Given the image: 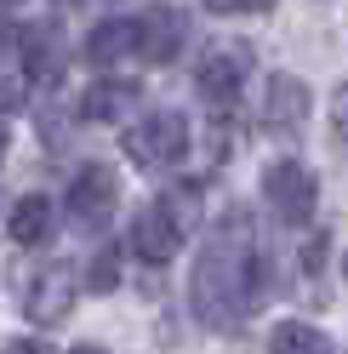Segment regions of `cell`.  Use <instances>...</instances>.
<instances>
[{"label": "cell", "instance_id": "obj_1", "mask_svg": "<svg viewBox=\"0 0 348 354\" xmlns=\"http://www.w3.org/2000/svg\"><path fill=\"white\" fill-rule=\"evenodd\" d=\"M263 292H269V269H263V252L251 240V217L223 212L217 229L206 234V252L194 257V280H188L194 315L211 331H229L263 303Z\"/></svg>", "mask_w": 348, "mask_h": 354}, {"label": "cell", "instance_id": "obj_2", "mask_svg": "<svg viewBox=\"0 0 348 354\" xmlns=\"http://www.w3.org/2000/svg\"><path fill=\"white\" fill-rule=\"evenodd\" d=\"M126 160L143 166V171H160V166H177L188 154V120L177 115V109H160V115H143L137 126H126Z\"/></svg>", "mask_w": 348, "mask_h": 354}, {"label": "cell", "instance_id": "obj_3", "mask_svg": "<svg viewBox=\"0 0 348 354\" xmlns=\"http://www.w3.org/2000/svg\"><path fill=\"white\" fill-rule=\"evenodd\" d=\"M251 75V46L246 40H217V46L200 52V69H194V92H200L211 109H229L240 97V86Z\"/></svg>", "mask_w": 348, "mask_h": 354}, {"label": "cell", "instance_id": "obj_4", "mask_svg": "<svg viewBox=\"0 0 348 354\" xmlns=\"http://www.w3.org/2000/svg\"><path fill=\"white\" fill-rule=\"evenodd\" d=\"M263 201L274 206L280 223H309L320 206V177L302 160H269L263 166Z\"/></svg>", "mask_w": 348, "mask_h": 354}, {"label": "cell", "instance_id": "obj_5", "mask_svg": "<svg viewBox=\"0 0 348 354\" xmlns=\"http://www.w3.org/2000/svg\"><path fill=\"white\" fill-rule=\"evenodd\" d=\"M115 206H120V183H115V171H108L103 160L75 171V183H69V217L80 229H103L108 217H115Z\"/></svg>", "mask_w": 348, "mask_h": 354}, {"label": "cell", "instance_id": "obj_6", "mask_svg": "<svg viewBox=\"0 0 348 354\" xmlns=\"http://www.w3.org/2000/svg\"><path fill=\"white\" fill-rule=\"evenodd\" d=\"M183 246V217L171 212L166 201H148L137 217H132V252L143 263H171Z\"/></svg>", "mask_w": 348, "mask_h": 354}, {"label": "cell", "instance_id": "obj_7", "mask_svg": "<svg viewBox=\"0 0 348 354\" xmlns=\"http://www.w3.org/2000/svg\"><path fill=\"white\" fill-rule=\"evenodd\" d=\"M23 308H29V320H40V326L69 320V308H75V269H69V263H46L40 280L29 286Z\"/></svg>", "mask_w": 348, "mask_h": 354}, {"label": "cell", "instance_id": "obj_8", "mask_svg": "<svg viewBox=\"0 0 348 354\" xmlns=\"http://www.w3.org/2000/svg\"><path fill=\"white\" fill-rule=\"evenodd\" d=\"M183 35H188V17L177 6H148L137 17V57L143 63H171L183 46Z\"/></svg>", "mask_w": 348, "mask_h": 354}, {"label": "cell", "instance_id": "obj_9", "mask_svg": "<svg viewBox=\"0 0 348 354\" xmlns=\"http://www.w3.org/2000/svg\"><path fill=\"white\" fill-rule=\"evenodd\" d=\"M309 86H302L297 75H274L269 80V97H263V115H269V126L274 131H297L302 120H309Z\"/></svg>", "mask_w": 348, "mask_h": 354}, {"label": "cell", "instance_id": "obj_10", "mask_svg": "<svg viewBox=\"0 0 348 354\" xmlns=\"http://www.w3.org/2000/svg\"><path fill=\"white\" fill-rule=\"evenodd\" d=\"M137 52V17H103V24L86 35V57L97 63V69H115L120 57Z\"/></svg>", "mask_w": 348, "mask_h": 354}, {"label": "cell", "instance_id": "obj_11", "mask_svg": "<svg viewBox=\"0 0 348 354\" xmlns=\"http://www.w3.org/2000/svg\"><path fill=\"white\" fill-rule=\"evenodd\" d=\"M17 52H23V69L35 80H57V69H63V35H57V24L23 29L17 35Z\"/></svg>", "mask_w": 348, "mask_h": 354}, {"label": "cell", "instance_id": "obj_12", "mask_svg": "<svg viewBox=\"0 0 348 354\" xmlns=\"http://www.w3.org/2000/svg\"><path fill=\"white\" fill-rule=\"evenodd\" d=\"M132 109H137V86L132 80H97V86H86V97H80L86 120H126Z\"/></svg>", "mask_w": 348, "mask_h": 354}, {"label": "cell", "instance_id": "obj_13", "mask_svg": "<svg viewBox=\"0 0 348 354\" xmlns=\"http://www.w3.org/2000/svg\"><path fill=\"white\" fill-rule=\"evenodd\" d=\"M6 229H12L17 246H40V240L52 234V201H46V194H23V201L12 206Z\"/></svg>", "mask_w": 348, "mask_h": 354}, {"label": "cell", "instance_id": "obj_14", "mask_svg": "<svg viewBox=\"0 0 348 354\" xmlns=\"http://www.w3.org/2000/svg\"><path fill=\"white\" fill-rule=\"evenodd\" d=\"M269 354H331V337L314 331L309 320H280L269 331Z\"/></svg>", "mask_w": 348, "mask_h": 354}, {"label": "cell", "instance_id": "obj_15", "mask_svg": "<svg viewBox=\"0 0 348 354\" xmlns=\"http://www.w3.org/2000/svg\"><path fill=\"white\" fill-rule=\"evenodd\" d=\"M325 252H331V234H314L309 246H302V274H320L325 269Z\"/></svg>", "mask_w": 348, "mask_h": 354}, {"label": "cell", "instance_id": "obj_16", "mask_svg": "<svg viewBox=\"0 0 348 354\" xmlns=\"http://www.w3.org/2000/svg\"><path fill=\"white\" fill-rule=\"evenodd\" d=\"M331 131H337V143L348 149V86H337V97H331Z\"/></svg>", "mask_w": 348, "mask_h": 354}, {"label": "cell", "instance_id": "obj_17", "mask_svg": "<svg viewBox=\"0 0 348 354\" xmlns=\"http://www.w3.org/2000/svg\"><path fill=\"white\" fill-rule=\"evenodd\" d=\"M211 12H269L274 0H206Z\"/></svg>", "mask_w": 348, "mask_h": 354}, {"label": "cell", "instance_id": "obj_18", "mask_svg": "<svg viewBox=\"0 0 348 354\" xmlns=\"http://www.w3.org/2000/svg\"><path fill=\"white\" fill-rule=\"evenodd\" d=\"M6 354H52V343H40V337H12Z\"/></svg>", "mask_w": 348, "mask_h": 354}, {"label": "cell", "instance_id": "obj_19", "mask_svg": "<svg viewBox=\"0 0 348 354\" xmlns=\"http://www.w3.org/2000/svg\"><path fill=\"white\" fill-rule=\"evenodd\" d=\"M92 286H115V257H108V252L92 263Z\"/></svg>", "mask_w": 348, "mask_h": 354}, {"label": "cell", "instance_id": "obj_20", "mask_svg": "<svg viewBox=\"0 0 348 354\" xmlns=\"http://www.w3.org/2000/svg\"><path fill=\"white\" fill-rule=\"evenodd\" d=\"M75 354H108V348H97V343H80V348H75Z\"/></svg>", "mask_w": 348, "mask_h": 354}, {"label": "cell", "instance_id": "obj_21", "mask_svg": "<svg viewBox=\"0 0 348 354\" xmlns=\"http://www.w3.org/2000/svg\"><path fill=\"white\" fill-rule=\"evenodd\" d=\"M0 154H6V120H0Z\"/></svg>", "mask_w": 348, "mask_h": 354}]
</instances>
